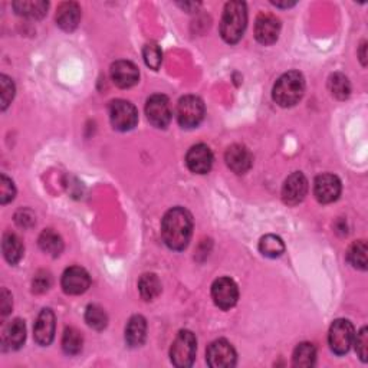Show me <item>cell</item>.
<instances>
[{"instance_id": "obj_1", "label": "cell", "mask_w": 368, "mask_h": 368, "mask_svg": "<svg viewBox=\"0 0 368 368\" xmlns=\"http://www.w3.org/2000/svg\"><path fill=\"white\" fill-rule=\"evenodd\" d=\"M193 233V217L183 207H173L162 223V235L164 243L171 250H184Z\"/></svg>"}, {"instance_id": "obj_3", "label": "cell", "mask_w": 368, "mask_h": 368, "mask_svg": "<svg viewBox=\"0 0 368 368\" xmlns=\"http://www.w3.org/2000/svg\"><path fill=\"white\" fill-rule=\"evenodd\" d=\"M303 92H305V79L299 72L291 71L278 79L272 91V97L278 105L288 108L296 105L302 100Z\"/></svg>"}, {"instance_id": "obj_24", "label": "cell", "mask_w": 368, "mask_h": 368, "mask_svg": "<svg viewBox=\"0 0 368 368\" xmlns=\"http://www.w3.org/2000/svg\"><path fill=\"white\" fill-rule=\"evenodd\" d=\"M39 248L51 256H59L63 250L62 237L52 229L43 230L39 236Z\"/></svg>"}, {"instance_id": "obj_11", "label": "cell", "mask_w": 368, "mask_h": 368, "mask_svg": "<svg viewBox=\"0 0 368 368\" xmlns=\"http://www.w3.org/2000/svg\"><path fill=\"white\" fill-rule=\"evenodd\" d=\"M341 195V182L334 174H321L314 182V196L319 203H332Z\"/></svg>"}, {"instance_id": "obj_33", "label": "cell", "mask_w": 368, "mask_h": 368, "mask_svg": "<svg viewBox=\"0 0 368 368\" xmlns=\"http://www.w3.org/2000/svg\"><path fill=\"white\" fill-rule=\"evenodd\" d=\"M14 97V84L6 75L0 76V98H2V109H6Z\"/></svg>"}, {"instance_id": "obj_8", "label": "cell", "mask_w": 368, "mask_h": 368, "mask_svg": "<svg viewBox=\"0 0 368 368\" xmlns=\"http://www.w3.org/2000/svg\"><path fill=\"white\" fill-rule=\"evenodd\" d=\"M236 351L226 340L213 341L206 351V361L212 368H230L236 365Z\"/></svg>"}, {"instance_id": "obj_30", "label": "cell", "mask_w": 368, "mask_h": 368, "mask_svg": "<svg viewBox=\"0 0 368 368\" xmlns=\"http://www.w3.org/2000/svg\"><path fill=\"white\" fill-rule=\"evenodd\" d=\"M348 262L357 269H367V243L364 241H358L349 246L347 252Z\"/></svg>"}, {"instance_id": "obj_22", "label": "cell", "mask_w": 368, "mask_h": 368, "mask_svg": "<svg viewBox=\"0 0 368 368\" xmlns=\"http://www.w3.org/2000/svg\"><path fill=\"white\" fill-rule=\"evenodd\" d=\"M47 2L43 0H21V2H14L13 9L16 13L25 16L29 19H41L46 14L47 10Z\"/></svg>"}, {"instance_id": "obj_12", "label": "cell", "mask_w": 368, "mask_h": 368, "mask_svg": "<svg viewBox=\"0 0 368 368\" xmlns=\"http://www.w3.org/2000/svg\"><path fill=\"white\" fill-rule=\"evenodd\" d=\"M62 290L69 295H81L91 285V278L88 272L81 266H71L62 275Z\"/></svg>"}, {"instance_id": "obj_36", "label": "cell", "mask_w": 368, "mask_h": 368, "mask_svg": "<svg viewBox=\"0 0 368 368\" xmlns=\"http://www.w3.org/2000/svg\"><path fill=\"white\" fill-rule=\"evenodd\" d=\"M51 285H52L51 275L46 274V272H39V274L34 279V291L36 294H42V292L50 290Z\"/></svg>"}, {"instance_id": "obj_14", "label": "cell", "mask_w": 368, "mask_h": 368, "mask_svg": "<svg viewBox=\"0 0 368 368\" xmlns=\"http://www.w3.org/2000/svg\"><path fill=\"white\" fill-rule=\"evenodd\" d=\"M308 193V180L302 173H292L282 186V199L286 204L296 206Z\"/></svg>"}, {"instance_id": "obj_15", "label": "cell", "mask_w": 368, "mask_h": 368, "mask_svg": "<svg viewBox=\"0 0 368 368\" xmlns=\"http://www.w3.org/2000/svg\"><path fill=\"white\" fill-rule=\"evenodd\" d=\"M186 164L188 170L195 174L209 173L213 166V153L204 144H197V146H193L188 150L186 155Z\"/></svg>"}, {"instance_id": "obj_29", "label": "cell", "mask_w": 368, "mask_h": 368, "mask_svg": "<svg viewBox=\"0 0 368 368\" xmlns=\"http://www.w3.org/2000/svg\"><path fill=\"white\" fill-rule=\"evenodd\" d=\"M328 87L331 94L337 100H347L351 94V84L348 78L343 74H334L329 76Z\"/></svg>"}, {"instance_id": "obj_37", "label": "cell", "mask_w": 368, "mask_h": 368, "mask_svg": "<svg viewBox=\"0 0 368 368\" xmlns=\"http://www.w3.org/2000/svg\"><path fill=\"white\" fill-rule=\"evenodd\" d=\"M12 311V295L6 288L2 290V294H0V312H2L3 316H6Z\"/></svg>"}, {"instance_id": "obj_19", "label": "cell", "mask_w": 368, "mask_h": 368, "mask_svg": "<svg viewBox=\"0 0 368 368\" xmlns=\"http://www.w3.org/2000/svg\"><path fill=\"white\" fill-rule=\"evenodd\" d=\"M26 340V327L22 319H13L2 334V344L8 349H19Z\"/></svg>"}, {"instance_id": "obj_17", "label": "cell", "mask_w": 368, "mask_h": 368, "mask_svg": "<svg viewBox=\"0 0 368 368\" xmlns=\"http://www.w3.org/2000/svg\"><path fill=\"white\" fill-rule=\"evenodd\" d=\"M111 78H113V81L117 87L131 88L138 83L140 72L133 62L117 61L113 63V67H111Z\"/></svg>"}, {"instance_id": "obj_27", "label": "cell", "mask_w": 368, "mask_h": 368, "mask_svg": "<svg viewBox=\"0 0 368 368\" xmlns=\"http://www.w3.org/2000/svg\"><path fill=\"white\" fill-rule=\"evenodd\" d=\"M259 250L263 256H266V258H279V256L285 252V245L279 236L266 235L261 239Z\"/></svg>"}, {"instance_id": "obj_16", "label": "cell", "mask_w": 368, "mask_h": 368, "mask_svg": "<svg viewBox=\"0 0 368 368\" xmlns=\"http://www.w3.org/2000/svg\"><path fill=\"white\" fill-rule=\"evenodd\" d=\"M34 337H35V341L42 347H47L54 341V338H55V314L52 312V310L45 308L41 311V314L38 315L36 323H35Z\"/></svg>"}, {"instance_id": "obj_21", "label": "cell", "mask_w": 368, "mask_h": 368, "mask_svg": "<svg viewBox=\"0 0 368 368\" xmlns=\"http://www.w3.org/2000/svg\"><path fill=\"white\" fill-rule=\"evenodd\" d=\"M147 337V321L146 318L141 315H134L130 318V321L127 324L125 328V341L127 344L136 348L141 347L146 341Z\"/></svg>"}, {"instance_id": "obj_25", "label": "cell", "mask_w": 368, "mask_h": 368, "mask_svg": "<svg viewBox=\"0 0 368 368\" xmlns=\"http://www.w3.org/2000/svg\"><path fill=\"white\" fill-rule=\"evenodd\" d=\"M138 291L142 299L153 301L162 292V283L160 279L154 274H146L142 275L138 281Z\"/></svg>"}, {"instance_id": "obj_13", "label": "cell", "mask_w": 368, "mask_h": 368, "mask_svg": "<svg viewBox=\"0 0 368 368\" xmlns=\"http://www.w3.org/2000/svg\"><path fill=\"white\" fill-rule=\"evenodd\" d=\"M281 32V22L277 16L270 13H261L255 23V38L262 45H272L278 41Z\"/></svg>"}, {"instance_id": "obj_23", "label": "cell", "mask_w": 368, "mask_h": 368, "mask_svg": "<svg viewBox=\"0 0 368 368\" xmlns=\"http://www.w3.org/2000/svg\"><path fill=\"white\" fill-rule=\"evenodd\" d=\"M2 250L5 259L10 265H16L23 256V245L21 239L16 236L14 233H6L3 236V242H2Z\"/></svg>"}, {"instance_id": "obj_26", "label": "cell", "mask_w": 368, "mask_h": 368, "mask_svg": "<svg viewBox=\"0 0 368 368\" xmlns=\"http://www.w3.org/2000/svg\"><path fill=\"white\" fill-rule=\"evenodd\" d=\"M84 338L76 328H67L62 337V349L68 356H76L81 353Z\"/></svg>"}, {"instance_id": "obj_31", "label": "cell", "mask_w": 368, "mask_h": 368, "mask_svg": "<svg viewBox=\"0 0 368 368\" xmlns=\"http://www.w3.org/2000/svg\"><path fill=\"white\" fill-rule=\"evenodd\" d=\"M85 321L91 328L101 331L108 324V316L100 305H89L85 312Z\"/></svg>"}, {"instance_id": "obj_35", "label": "cell", "mask_w": 368, "mask_h": 368, "mask_svg": "<svg viewBox=\"0 0 368 368\" xmlns=\"http://www.w3.org/2000/svg\"><path fill=\"white\" fill-rule=\"evenodd\" d=\"M353 345H356L358 357L362 361H367V353H368V329H367V327L361 328V331L356 335Z\"/></svg>"}, {"instance_id": "obj_18", "label": "cell", "mask_w": 368, "mask_h": 368, "mask_svg": "<svg viewBox=\"0 0 368 368\" xmlns=\"http://www.w3.org/2000/svg\"><path fill=\"white\" fill-rule=\"evenodd\" d=\"M225 160L228 167L236 174H245L250 170L253 163L250 151L245 146H241V144L230 146L225 154Z\"/></svg>"}, {"instance_id": "obj_5", "label": "cell", "mask_w": 368, "mask_h": 368, "mask_svg": "<svg viewBox=\"0 0 368 368\" xmlns=\"http://www.w3.org/2000/svg\"><path fill=\"white\" fill-rule=\"evenodd\" d=\"M354 338H356V329L348 319H337V321L332 323L328 332V343L334 354L337 356L347 354L351 345L354 344Z\"/></svg>"}, {"instance_id": "obj_38", "label": "cell", "mask_w": 368, "mask_h": 368, "mask_svg": "<svg viewBox=\"0 0 368 368\" xmlns=\"http://www.w3.org/2000/svg\"><path fill=\"white\" fill-rule=\"evenodd\" d=\"M365 43L362 45V47H361V59H362V63H364V65H365Z\"/></svg>"}, {"instance_id": "obj_6", "label": "cell", "mask_w": 368, "mask_h": 368, "mask_svg": "<svg viewBox=\"0 0 368 368\" xmlns=\"http://www.w3.org/2000/svg\"><path fill=\"white\" fill-rule=\"evenodd\" d=\"M204 104L199 97L195 95H187L183 97L175 109V117L183 128H195L204 118Z\"/></svg>"}, {"instance_id": "obj_32", "label": "cell", "mask_w": 368, "mask_h": 368, "mask_svg": "<svg viewBox=\"0 0 368 368\" xmlns=\"http://www.w3.org/2000/svg\"><path fill=\"white\" fill-rule=\"evenodd\" d=\"M142 56L147 63V67H150L154 71H157L163 62V52L162 50H160V46L154 42L147 43L146 46H144Z\"/></svg>"}, {"instance_id": "obj_7", "label": "cell", "mask_w": 368, "mask_h": 368, "mask_svg": "<svg viewBox=\"0 0 368 368\" xmlns=\"http://www.w3.org/2000/svg\"><path fill=\"white\" fill-rule=\"evenodd\" d=\"M109 120L118 131H130L138 122L137 108L125 100H116L109 104Z\"/></svg>"}, {"instance_id": "obj_9", "label": "cell", "mask_w": 368, "mask_h": 368, "mask_svg": "<svg viewBox=\"0 0 368 368\" xmlns=\"http://www.w3.org/2000/svg\"><path fill=\"white\" fill-rule=\"evenodd\" d=\"M212 298L216 303V307L223 311L233 308L239 299V290L236 282L230 278L216 279L212 285Z\"/></svg>"}, {"instance_id": "obj_34", "label": "cell", "mask_w": 368, "mask_h": 368, "mask_svg": "<svg viewBox=\"0 0 368 368\" xmlns=\"http://www.w3.org/2000/svg\"><path fill=\"white\" fill-rule=\"evenodd\" d=\"M14 195L16 188L13 182L2 174V177H0V202H2V204H6L14 199Z\"/></svg>"}, {"instance_id": "obj_4", "label": "cell", "mask_w": 368, "mask_h": 368, "mask_svg": "<svg viewBox=\"0 0 368 368\" xmlns=\"http://www.w3.org/2000/svg\"><path fill=\"white\" fill-rule=\"evenodd\" d=\"M197 340L191 331H180L170 348V360L179 368L191 367L196 358Z\"/></svg>"}, {"instance_id": "obj_20", "label": "cell", "mask_w": 368, "mask_h": 368, "mask_svg": "<svg viewBox=\"0 0 368 368\" xmlns=\"http://www.w3.org/2000/svg\"><path fill=\"white\" fill-rule=\"evenodd\" d=\"M79 21H81V8L75 2H65L58 8L56 12V23L61 29L71 32L76 29Z\"/></svg>"}, {"instance_id": "obj_28", "label": "cell", "mask_w": 368, "mask_h": 368, "mask_svg": "<svg viewBox=\"0 0 368 368\" xmlns=\"http://www.w3.org/2000/svg\"><path fill=\"white\" fill-rule=\"evenodd\" d=\"M292 360L295 367H312L316 360V349L310 343H302L295 348Z\"/></svg>"}, {"instance_id": "obj_2", "label": "cell", "mask_w": 368, "mask_h": 368, "mask_svg": "<svg viewBox=\"0 0 368 368\" xmlns=\"http://www.w3.org/2000/svg\"><path fill=\"white\" fill-rule=\"evenodd\" d=\"M248 25V9L243 2H229L225 6L220 22V35L228 43L242 39Z\"/></svg>"}, {"instance_id": "obj_10", "label": "cell", "mask_w": 368, "mask_h": 368, "mask_svg": "<svg viewBox=\"0 0 368 368\" xmlns=\"http://www.w3.org/2000/svg\"><path fill=\"white\" fill-rule=\"evenodd\" d=\"M146 116L157 128H166L171 121V105L166 95H153L146 104Z\"/></svg>"}]
</instances>
